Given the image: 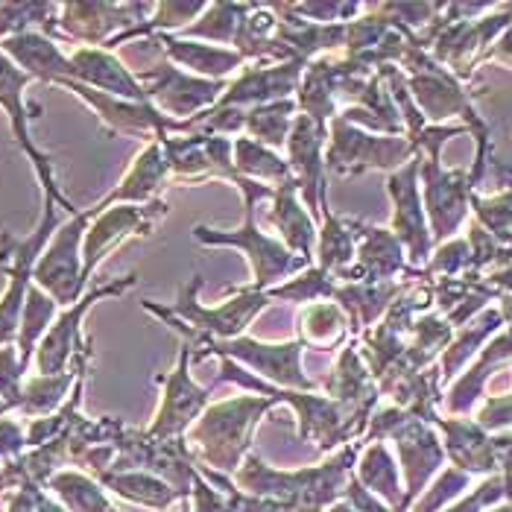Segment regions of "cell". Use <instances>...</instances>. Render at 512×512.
I'll return each mask as SVG.
<instances>
[{
  "instance_id": "cell-1",
  "label": "cell",
  "mask_w": 512,
  "mask_h": 512,
  "mask_svg": "<svg viewBox=\"0 0 512 512\" xmlns=\"http://www.w3.org/2000/svg\"><path fill=\"white\" fill-rule=\"evenodd\" d=\"M243 197V223L237 229H211V226H194V237H197L202 246H232L237 249L246 261H249V270H252V281L237 287V290H258V293H267L278 287L281 281L293 278L296 273L314 267V261L308 258H299L293 255L276 235L264 232L258 226V205L264 199L276 197L273 188L267 185H258L252 179H240L235 185Z\"/></svg>"
},
{
  "instance_id": "cell-2",
  "label": "cell",
  "mask_w": 512,
  "mask_h": 512,
  "mask_svg": "<svg viewBox=\"0 0 512 512\" xmlns=\"http://www.w3.org/2000/svg\"><path fill=\"white\" fill-rule=\"evenodd\" d=\"M281 404L273 395L243 393L208 404V410L188 431V445L197 451V463H208L199 469H211L217 474H235L249 454L252 434L261 419Z\"/></svg>"
},
{
  "instance_id": "cell-3",
  "label": "cell",
  "mask_w": 512,
  "mask_h": 512,
  "mask_svg": "<svg viewBox=\"0 0 512 512\" xmlns=\"http://www.w3.org/2000/svg\"><path fill=\"white\" fill-rule=\"evenodd\" d=\"M199 287H202V276H194L179 290L173 305H156V302L144 299L141 308L158 316L161 322H167L173 331H179L182 340H188V337L235 340V337H243L249 331V325L273 305V299L267 293L229 287V296L220 305L208 308L199 302Z\"/></svg>"
},
{
  "instance_id": "cell-4",
  "label": "cell",
  "mask_w": 512,
  "mask_h": 512,
  "mask_svg": "<svg viewBox=\"0 0 512 512\" xmlns=\"http://www.w3.org/2000/svg\"><path fill=\"white\" fill-rule=\"evenodd\" d=\"M194 349V366H199L205 357H232L240 366H246L252 375L261 381L284 387V390H305L316 393L319 384L305 372L302 357L308 346L293 337L287 343H264L255 337H235V340H211V337H188Z\"/></svg>"
},
{
  "instance_id": "cell-5",
  "label": "cell",
  "mask_w": 512,
  "mask_h": 512,
  "mask_svg": "<svg viewBox=\"0 0 512 512\" xmlns=\"http://www.w3.org/2000/svg\"><path fill=\"white\" fill-rule=\"evenodd\" d=\"M59 214H56V202L44 199V211H41L39 226L27 237H0V267L9 278L3 296H0V346H15L18 343V331H21V314H24V302H27V290L33 284V270L39 264L41 252L47 249L50 237L59 229Z\"/></svg>"
},
{
  "instance_id": "cell-6",
  "label": "cell",
  "mask_w": 512,
  "mask_h": 512,
  "mask_svg": "<svg viewBox=\"0 0 512 512\" xmlns=\"http://www.w3.org/2000/svg\"><path fill=\"white\" fill-rule=\"evenodd\" d=\"M416 156L419 153L407 135H375L343 118L328 123L325 170L331 176L352 179L372 170H384L390 176Z\"/></svg>"
},
{
  "instance_id": "cell-7",
  "label": "cell",
  "mask_w": 512,
  "mask_h": 512,
  "mask_svg": "<svg viewBox=\"0 0 512 512\" xmlns=\"http://www.w3.org/2000/svg\"><path fill=\"white\" fill-rule=\"evenodd\" d=\"M88 223H91V208H82L74 217H68L56 229V235L50 237L33 270V281L47 296L56 299L59 308L77 305L88 290L82 278V240L88 232Z\"/></svg>"
},
{
  "instance_id": "cell-8",
  "label": "cell",
  "mask_w": 512,
  "mask_h": 512,
  "mask_svg": "<svg viewBox=\"0 0 512 512\" xmlns=\"http://www.w3.org/2000/svg\"><path fill=\"white\" fill-rule=\"evenodd\" d=\"M138 82L147 91V100L161 115L173 120H191L214 109L226 94L229 79H202L176 68L173 62L161 59L150 68L135 71Z\"/></svg>"
},
{
  "instance_id": "cell-9",
  "label": "cell",
  "mask_w": 512,
  "mask_h": 512,
  "mask_svg": "<svg viewBox=\"0 0 512 512\" xmlns=\"http://www.w3.org/2000/svg\"><path fill=\"white\" fill-rule=\"evenodd\" d=\"M170 167V179L182 185H205V182H232L243 176L235 170V138L223 135H164L158 138Z\"/></svg>"
},
{
  "instance_id": "cell-10",
  "label": "cell",
  "mask_w": 512,
  "mask_h": 512,
  "mask_svg": "<svg viewBox=\"0 0 512 512\" xmlns=\"http://www.w3.org/2000/svg\"><path fill=\"white\" fill-rule=\"evenodd\" d=\"M30 82H33V79L27 77L12 59H6V56L0 53V109H3L6 118H9V126H12V135H15L18 147L27 153V158H30L33 167H36V176H39L44 199L56 202L68 217H74L82 208H77L71 199L59 191L56 173H53V161H50V156H44L39 147L33 144V138H30V120L39 118L41 112L39 106H27V100H24V91H27Z\"/></svg>"
},
{
  "instance_id": "cell-11",
  "label": "cell",
  "mask_w": 512,
  "mask_h": 512,
  "mask_svg": "<svg viewBox=\"0 0 512 512\" xmlns=\"http://www.w3.org/2000/svg\"><path fill=\"white\" fill-rule=\"evenodd\" d=\"M138 281L135 273L129 276L115 278L109 284H91L85 290V296L79 299L77 305L65 308L62 314L56 316V322L50 325V331L44 334V340L36 349V375H62V372H71L74 369V357L82 352V346L88 343V337L82 334V319L85 314L100 302V299H109V296H120L126 293L132 284Z\"/></svg>"
},
{
  "instance_id": "cell-12",
  "label": "cell",
  "mask_w": 512,
  "mask_h": 512,
  "mask_svg": "<svg viewBox=\"0 0 512 512\" xmlns=\"http://www.w3.org/2000/svg\"><path fill=\"white\" fill-rule=\"evenodd\" d=\"M191 366H194V349H191L188 340H182L176 366L167 375L158 378L161 401H158L153 425L147 428L150 436H156V439H179V436L188 434L197 425L199 416L208 410L214 387H199L197 381H194V375H191Z\"/></svg>"
},
{
  "instance_id": "cell-13",
  "label": "cell",
  "mask_w": 512,
  "mask_h": 512,
  "mask_svg": "<svg viewBox=\"0 0 512 512\" xmlns=\"http://www.w3.org/2000/svg\"><path fill=\"white\" fill-rule=\"evenodd\" d=\"M170 214V205L164 199H156L150 205H112L91 217L88 232L82 240V278L85 287H91L94 270L118 249L120 243L132 237L153 235L156 223Z\"/></svg>"
},
{
  "instance_id": "cell-14",
  "label": "cell",
  "mask_w": 512,
  "mask_h": 512,
  "mask_svg": "<svg viewBox=\"0 0 512 512\" xmlns=\"http://www.w3.org/2000/svg\"><path fill=\"white\" fill-rule=\"evenodd\" d=\"M325 147H328V126L316 123L308 115H299L293 123V132L287 138V164L293 170V179L299 185L302 202L314 214L316 223H322L331 214L328 205V170H325Z\"/></svg>"
},
{
  "instance_id": "cell-15",
  "label": "cell",
  "mask_w": 512,
  "mask_h": 512,
  "mask_svg": "<svg viewBox=\"0 0 512 512\" xmlns=\"http://www.w3.org/2000/svg\"><path fill=\"white\" fill-rule=\"evenodd\" d=\"M387 194L393 199L395 237L404 243L413 264H425L431 258V226L422 199V156L410 158L387 176Z\"/></svg>"
},
{
  "instance_id": "cell-16",
  "label": "cell",
  "mask_w": 512,
  "mask_h": 512,
  "mask_svg": "<svg viewBox=\"0 0 512 512\" xmlns=\"http://www.w3.org/2000/svg\"><path fill=\"white\" fill-rule=\"evenodd\" d=\"M156 3H59V33L82 47H106L120 33L144 24Z\"/></svg>"
},
{
  "instance_id": "cell-17",
  "label": "cell",
  "mask_w": 512,
  "mask_h": 512,
  "mask_svg": "<svg viewBox=\"0 0 512 512\" xmlns=\"http://www.w3.org/2000/svg\"><path fill=\"white\" fill-rule=\"evenodd\" d=\"M308 62H276V65H261L249 62L237 77L229 79L226 94L220 97V109H255L264 103L290 100L296 97L302 77H305Z\"/></svg>"
},
{
  "instance_id": "cell-18",
  "label": "cell",
  "mask_w": 512,
  "mask_h": 512,
  "mask_svg": "<svg viewBox=\"0 0 512 512\" xmlns=\"http://www.w3.org/2000/svg\"><path fill=\"white\" fill-rule=\"evenodd\" d=\"M422 182H425V211L431 217L434 237H448L457 232L469 211L472 179L463 170H442L439 156H422Z\"/></svg>"
},
{
  "instance_id": "cell-19",
  "label": "cell",
  "mask_w": 512,
  "mask_h": 512,
  "mask_svg": "<svg viewBox=\"0 0 512 512\" xmlns=\"http://www.w3.org/2000/svg\"><path fill=\"white\" fill-rule=\"evenodd\" d=\"M357 255L355 264L337 281H395L401 273H413L407 267V249L395 237L393 229H381L355 217Z\"/></svg>"
},
{
  "instance_id": "cell-20",
  "label": "cell",
  "mask_w": 512,
  "mask_h": 512,
  "mask_svg": "<svg viewBox=\"0 0 512 512\" xmlns=\"http://www.w3.org/2000/svg\"><path fill=\"white\" fill-rule=\"evenodd\" d=\"M71 56V79L79 85H88L100 94H112L132 103H150L144 85L138 82L135 71L120 62L115 50L106 47H77Z\"/></svg>"
},
{
  "instance_id": "cell-21",
  "label": "cell",
  "mask_w": 512,
  "mask_h": 512,
  "mask_svg": "<svg viewBox=\"0 0 512 512\" xmlns=\"http://www.w3.org/2000/svg\"><path fill=\"white\" fill-rule=\"evenodd\" d=\"M170 182L173 179H170V167L161 150V141L158 138L147 141L144 150L129 164L126 176L97 205H91V217L112 205H150L158 199V191L167 188Z\"/></svg>"
},
{
  "instance_id": "cell-22",
  "label": "cell",
  "mask_w": 512,
  "mask_h": 512,
  "mask_svg": "<svg viewBox=\"0 0 512 512\" xmlns=\"http://www.w3.org/2000/svg\"><path fill=\"white\" fill-rule=\"evenodd\" d=\"M147 41L164 53L167 62H173L176 68L202 79H232L246 65V59L237 50L220 47V44L179 39V36H170V33H158V36Z\"/></svg>"
},
{
  "instance_id": "cell-23",
  "label": "cell",
  "mask_w": 512,
  "mask_h": 512,
  "mask_svg": "<svg viewBox=\"0 0 512 512\" xmlns=\"http://www.w3.org/2000/svg\"><path fill=\"white\" fill-rule=\"evenodd\" d=\"M270 223L276 226L278 240L299 258L314 261L316 240H319V223L314 214L308 211V205L302 202L299 185L287 182L276 188L273 208H270Z\"/></svg>"
},
{
  "instance_id": "cell-24",
  "label": "cell",
  "mask_w": 512,
  "mask_h": 512,
  "mask_svg": "<svg viewBox=\"0 0 512 512\" xmlns=\"http://www.w3.org/2000/svg\"><path fill=\"white\" fill-rule=\"evenodd\" d=\"M0 53L12 59L30 79L56 85L59 79H71V56L44 33H21L0 41Z\"/></svg>"
},
{
  "instance_id": "cell-25",
  "label": "cell",
  "mask_w": 512,
  "mask_h": 512,
  "mask_svg": "<svg viewBox=\"0 0 512 512\" xmlns=\"http://www.w3.org/2000/svg\"><path fill=\"white\" fill-rule=\"evenodd\" d=\"M296 337L316 352H337L352 340V322L337 302H314L299 316Z\"/></svg>"
},
{
  "instance_id": "cell-26",
  "label": "cell",
  "mask_w": 512,
  "mask_h": 512,
  "mask_svg": "<svg viewBox=\"0 0 512 512\" xmlns=\"http://www.w3.org/2000/svg\"><path fill=\"white\" fill-rule=\"evenodd\" d=\"M357 255V229L355 217H343V214H328L319 223V240H316L314 264L319 270L340 278L352 264Z\"/></svg>"
},
{
  "instance_id": "cell-27",
  "label": "cell",
  "mask_w": 512,
  "mask_h": 512,
  "mask_svg": "<svg viewBox=\"0 0 512 512\" xmlns=\"http://www.w3.org/2000/svg\"><path fill=\"white\" fill-rule=\"evenodd\" d=\"M357 480L378 498H384L393 512H404V495H401V477L395 466L393 454L384 442H366V448L357 457Z\"/></svg>"
},
{
  "instance_id": "cell-28",
  "label": "cell",
  "mask_w": 512,
  "mask_h": 512,
  "mask_svg": "<svg viewBox=\"0 0 512 512\" xmlns=\"http://www.w3.org/2000/svg\"><path fill=\"white\" fill-rule=\"evenodd\" d=\"M249 12H252V3L217 0V3H208L197 21L191 27H185L182 33H176V36L179 39L205 41V44H220V47H232L235 50L237 33H240V27H243Z\"/></svg>"
},
{
  "instance_id": "cell-29",
  "label": "cell",
  "mask_w": 512,
  "mask_h": 512,
  "mask_svg": "<svg viewBox=\"0 0 512 512\" xmlns=\"http://www.w3.org/2000/svg\"><path fill=\"white\" fill-rule=\"evenodd\" d=\"M235 170L243 179H252L258 185H267V188H281L287 182H296L293 179V170L287 164V158L246 138V135H237L235 138Z\"/></svg>"
},
{
  "instance_id": "cell-30",
  "label": "cell",
  "mask_w": 512,
  "mask_h": 512,
  "mask_svg": "<svg viewBox=\"0 0 512 512\" xmlns=\"http://www.w3.org/2000/svg\"><path fill=\"white\" fill-rule=\"evenodd\" d=\"M299 118V103L296 97L290 100H276V103H264L246 112V126L243 135L270 147V150H284L287 138L293 132V123Z\"/></svg>"
},
{
  "instance_id": "cell-31",
  "label": "cell",
  "mask_w": 512,
  "mask_h": 512,
  "mask_svg": "<svg viewBox=\"0 0 512 512\" xmlns=\"http://www.w3.org/2000/svg\"><path fill=\"white\" fill-rule=\"evenodd\" d=\"M59 316V305L53 296H47L39 284L33 281L30 290H27V302H24V314H21V331H18V355L24 369L30 366V360L36 357V349L44 340V334L50 331V325L56 322Z\"/></svg>"
},
{
  "instance_id": "cell-32",
  "label": "cell",
  "mask_w": 512,
  "mask_h": 512,
  "mask_svg": "<svg viewBox=\"0 0 512 512\" xmlns=\"http://www.w3.org/2000/svg\"><path fill=\"white\" fill-rule=\"evenodd\" d=\"M100 480L118 492L129 501H138V504H147V507H156V510H167L173 501H179L182 495L156 474L150 472H103Z\"/></svg>"
},
{
  "instance_id": "cell-33",
  "label": "cell",
  "mask_w": 512,
  "mask_h": 512,
  "mask_svg": "<svg viewBox=\"0 0 512 512\" xmlns=\"http://www.w3.org/2000/svg\"><path fill=\"white\" fill-rule=\"evenodd\" d=\"M337 287H340V281L331 276V273L319 270V267L314 264V267H308V270L296 273L293 278L281 281V284L273 287V290H267V296H270L273 302L314 305V302H328V299L334 302Z\"/></svg>"
},
{
  "instance_id": "cell-34",
  "label": "cell",
  "mask_w": 512,
  "mask_h": 512,
  "mask_svg": "<svg viewBox=\"0 0 512 512\" xmlns=\"http://www.w3.org/2000/svg\"><path fill=\"white\" fill-rule=\"evenodd\" d=\"M50 486L56 489V495H59L74 512H118L109 501H106L103 489H100L91 477H85V474H56V477L50 480Z\"/></svg>"
},
{
  "instance_id": "cell-35",
  "label": "cell",
  "mask_w": 512,
  "mask_h": 512,
  "mask_svg": "<svg viewBox=\"0 0 512 512\" xmlns=\"http://www.w3.org/2000/svg\"><path fill=\"white\" fill-rule=\"evenodd\" d=\"M24 363L18 355V346H0V398L18 410V401H21V390H24Z\"/></svg>"
},
{
  "instance_id": "cell-36",
  "label": "cell",
  "mask_w": 512,
  "mask_h": 512,
  "mask_svg": "<svg viewBox=\"0 0 512 512\" xmlns=\"http://www.w3.org/2000/svg\"><path fill=\"white\" fill-rule=\"evenodd\" d=\"M466 264H472L469 246H466L463 240H454V243L442 246L434 258H431L428 273H448V276H454V273H457V270H463Z\"/></svg>"
},
{
  "instance_id": "cell-37",
  "label": "cell",
  "mask_w": 512,
  "mask_h": 512,
  "mask_svg": "<svg viewBox=\"0 0 512 512\" xmlns=\"http://www.w3.org/2000/svg\"><path fill=\"white\" fill-rule=\"evenodd\" d=\"M27 445V431L15 419H0V460L21 454Z\"/></svg>"
},
{
  "instance_id": "cell-38",
  "label": "cell",
  "mask_w": 512,
  "mask_h": 512,
  "mask_svg": "<svg viewBox=\"0 0 512 512\" xmlns=\"http://www.w3.org/2000/svg\"><path fill=\"white\" fill-rule=\"evenodd\" d=\"M504 425H512V395L492 398L489 407L480 413V428H504Z\"/></svg>"
},
{
  "instance_id": "cell-39",
  "label": "cell",
  "mask_w": 512,
  "mask_h": 512,
  "mask_svg": "<svg viewBox=\"0 0 512 512\" xmlns=\"http://www.w3.org/2000/svg\"><path fill=\"white\" fill-rule=\"evenodd\" d=\"M492 56H495V59H501V62H510L512 65V27H510V33L498 41V47L492 50Z\"/></svg>"
},
{
  "instance_id": "cell-40",
  "label": "cell",
  "mask_w": 512,
  "mask_h": 512,
  "mask_svg": "<svg viewBox=\"0 0 512 512\" xmlns=\"http://www.w3.org/2000/svg\"><path fill=\"white\" fill-rule=\"evenodd\" d=\"M325 512H357L355 507H352V504H349V501H346V498H343V501H337V504H331V507H328V510Z\"/></svg>"
},
{
  "instance_id": "cell-41",
  "label": "cell",
  "mask_w": 512,
  "mask_h": 512,
  "mask_svg": "<svg viewBox=\"0 0 512 512\" xmlns=\"http://www.w3.org/2000/svg\"><path fill=\"white\" fill-rule=\"evenodd\" d=\"M498 512H512V507H504V510H498Z\"/></svg>"
},
{
  "instance_id": "cell-42",
  "label": "cell",
  "mask_w": 512,
  "mask_h": 512,
  "mask_svg": "<svg viewBox=\"0 0 512 512\" xmlns=\"http://www.w3.org/2000/svg\"><path fill=\"white\" fill-rule=\"evenodd\" d=\"M182 512H191V507H188V510H182Z\"/></svg>"
}]
</instances>
